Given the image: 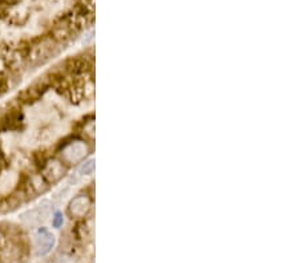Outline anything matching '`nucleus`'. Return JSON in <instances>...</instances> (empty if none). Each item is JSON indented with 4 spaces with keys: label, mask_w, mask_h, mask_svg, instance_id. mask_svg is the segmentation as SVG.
I'll return each instance as SVG.
<instances>
[{
    "label": "nucleus",
    "mask_w": 299,
    "mask_h": 263,
    "mask_svg": "<svg viewBox=\"0 0 299 263\" xmlns=\"http://www.w3.org/2000/svg\"><path fill=\"white\" fill-rule=\"evenodd\" d=\"M89 205L91 204H89L87 197H84V195H77V197L72 199V202L69 204V211H71L73 215H76V217H83V215L88 211Z\"/></svg>",
    "instance_id": "nucleus-3"
},
{
    "label": "nucleus",
    "mask_w": 299,
    "mask_h": 263,
    "mask_svg": "<svg viewBox=\"0 0 299 263\" xmlns=\"http://www.w3.org/2000/svg\"><path fill=\"white\" fill-rule=\"evenodd\" d=\"M87 148L83 143H75L64 150V157L69 163H77L85 156Z\"/></svg>",
    "instance_id": "nucleus-2"
},
{
    "label": "nucleus",
    "mask_w": 299,
    "mask_h": 263,
    "mask_svg": "<svg viewBox=\"0 0 299 263\" xmlns=\"http://www.w3.org/2000/svg\"><path fill=\"white\" fill-rule=\"evenodd\" d=\"M63 222H64V219H63V215L60 211H56L55 215H53L52 218V225L55 226V228H60L63 225Z\"/></svg>",
    "instance_id": "nucleus-5"
},
{
    "label": "nucleus",
    "mask_w": 299,
    "mask_h": 263,
    "mask_svg": "<svg viewBox=\"0 0 299 263\" xmlns=\"http://www.w3.org/2000/svg\"><path fill=\"white\" fill-rule=\"evenodd\" d=\"M55 245V237L47 229L42 228L36 234V253L37 255H46L52 250Z\"/></svg>",
    "instance_id": "nucleus-1"
},
{
    "label": "nucleus",
    "mask_w": 299,
    "mask_h": 263,
    "mask_svg": "<svg viewBox=\"0 0 299 263\" xmlns=\"http://www.w3.org/2000/svg\"><path fill=\"white\" fill-rule=\"evenodd\" d=\"M94 170V159H89L85 164H83V166L80 168V173L82 174H91L92 172Z\"/></svg>",
    "instance_id": "nucleus-4"
}]
</instances>
